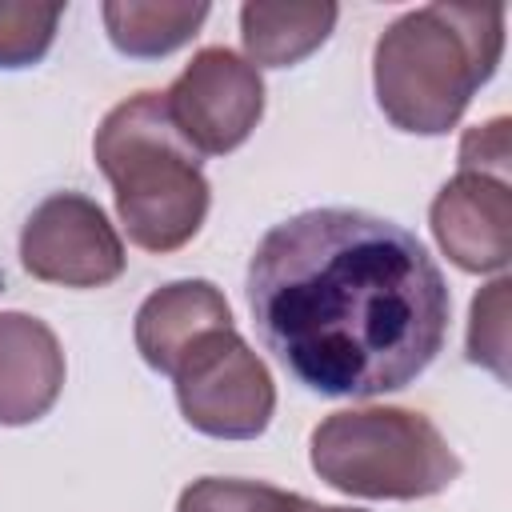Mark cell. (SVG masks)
<instances>
[{
    "mask_svg": "<svg viewBox=\"0 0 512 512\" xmlns=\"http://www.w3.org/2000/svg\"><path fill=\"white\" fill-rule=\"evenodd\" d=\"M20 264L44 284L104 288L124 272V240L96 200L52 192L20 228Z\"/></svg>",
    "mask_w": 512,
    "mask_h": 512,
    "instance_id": "cell-7",
    "label": "cell"
},
{
    "mask_svg": "<svg viewBox=\"0 0 512 512\" xmlns=\"http://www.w3.org/2000/svg\"><path fill=\"white\" fill-rule=\"evenodd\" d=\"M60 4H28V0H0V68H28L36 64L60 24Z\"/></svg>",
    "mask_w": 512,
    "mask_h": 512,
    "instance_id": "cell-14",
    "label": "cell"
},
{
    "mask_svg": "<svg viewBox=\"0 0 512 512\" xmlns=\"http://www.w3.org/2000/svg\"><path fill=\"white\" fill-rule=\"evenodd\" d=\"M208 20V4H172V0H108L104 28L124 56H168L188 44Z\"/></svg>",
    "mask_w": 512,
    "mask_h": 512,
    "instance_id": "cell-12",
    "label": "cell"
},
{
    "mask_svg": "<svg viewBox=\"0 0 512 512\" xmlns=\"http://www.w3.org/2000/svg\"><path fill=\"white\" fill-rule=\"evenodd\" d=\"M504 56V8L424 4L392 20L372 52L380 112L416 136L456 128L472 92Z\"/></svg>",
    "mask_w": 512,
    "mask_h": 512,
    "instance_id": "cell-2",
    "label": "cell"
},
{
    "mask_svg": "<svg viewBox=\"0 0 512 512\" xmlns=\"http://www.w3.org/2000/svg\"><path fill=\"white\" fill-rule=\"evenodd\" d=\"M164 104L196 156H224L260 124L264 80L232 48H200L164 92Z\"/></svg>",
    "mask_w": 512,
    "mask_h": 512,
    "instance_id": "cell-6",
    "label": "cell"
},
{
    "mask_svg": "<svg viewBox=\"0 0 512 512\" xmlns=\"http://www.w3.org/2000/svg\"><path fill=\"white\" fill-rule=\"evenodd\" d=\"M176 512H332V508H320L308 496H296L260 480L204 476L180 492Z\"/></svg>",
    "mask_w": 512,
    "mask_h": 512,
    "instance_id": "cell-13",
    "label": "cell"
},
{
    "mask_svg": "<svg viewBox=\"0 0 512 512\" xmlns=\"http://www.w3.org/2000/svg\"><path fill=\"white\" fill-rule=\"evenodd\" d=\"M64 388V348L56 332L28 312H0V424L48 416Z\"/></svg>",
    "mask_w": 512,
    "mask_h": 512,
    "instance_id": "cell-9",
    "label": "cell"
},
{
    "mask_svg": "<svg viewBox=\"0 0 512 512\" xmlns=\"http://www.w3.org/2000/svg\"><path fill=\"white\" fill-rule=\"evenodd\" d=\"M336 4H244L240 40L252 68H288L312 56L336 28Z\"/></svg>",
    "mask_w": 512,
    "mask_h": 512,
    "instance_id": "cell-11",
    "label": "cell"
},
{
    "mask_svg": "<svg viewBox=\"0 0 512 512\" xmlns=\"http://www.w3.org/2000/svg\"><path fill=\"white\" fill-rule=\"evenodd\" d=\"M92 156L112 184L116 216L144 252L184 248L208 216L200 156L176 132L164 92L120 100L96 128Z\"/></svg>",
    "mask_w": 512,
    "mask_h": 512,
    "instance_id": "cell-3",
    "label": "cell"
},
{
    "mask_svg": "<svg viewBox=\"0 0 512 512\" xmlns=\"http://www.w3.org/2000/svg\"><path fill=\"white\" fill-rule=\"evenodd\" d=\"M508 288V276H500L476 292L468 320V360L492 368L500 380H508Z\"/></svg>",
    "mask_w": 512,
    "mask_h": 512,
    "instance_id": "cell-15",
    "label": "cell"
},
{
    "mask_svg": "<svg viewBox=\"0 0 512 512\" xmlns=\"http://www.w3.org/2000/svg\"><path fill=\"white\" fill-rule=\"evenodd\" d=\"M508 116H492L476 128L464 132L460 140V168L464 172H488V176H508Z\"/></svg>",
    "mask_w": 512,
    "mask_h": 512,
    "instance_id": "cell-16",
    "label": "cell"
},
{
    "mask_svg": "<svg viewBox=\"0 0 512 512\" xmlns=\"http://www.w3.org/2000/svg\"><path fill=\"white\" fill-rule=\"evenodd\" d=\"M332 512H356V508H332Z\"/></svg>",
    "mask_w": 512,
    "mask_h": 512,
    "instance_id": "cell-17",
    "label": "cell"
},
{
    "mask_svg": "<svg viewBox=\"0 0 512 512\" xmlns=\"http://www.w3.org/2000/svg\"><path fill=\"white\" fill-rule=\"evenodd\" d=\"M308 456L324 484L364 500H420L460 476L440 428L408 408L332 412L312 428Z\"/></svg>",
    "mask_w": 512,
    "mask_h": 512,
    "instance_id": "cell-4",
    "label": "cell"
},
{
    "mask_svg": "<svg viewBox=\"0 0 512 512\" xmlns=\"http://www.w3.org/2000/svg\"><path fill=\"white\" fill-rule=\"evenodd\" d=\"M172 384L184 420L216 440H252L276 412V384L232 324L196 336L176 360Z\"/></svg>",
    "mask_w": 512,
    "mask_h": 512,
    "instance_id": "cell-5",
    "label": "cell"
},
{
    "mask_svg": "<svg viewBox=\"0 0 512 512\" xmlns=\"http://www.w3.org/2000/svg\"><path fill=\"white\" fill-rule=\"evenodd\" d=\"M260 344L320 396H384L444 348L448 280L396 220L308 208L272 224L248 260Z\"/></svg>",
    "mask_w": 512,
    "mask_h": 512,
    "instance_id": "cell-1",
    "label": "cell"
},
{
    "mask_svg": "<svg viewBox=\"0 0 512 512\" xmlns=\"http://www.w3.org/2000/svg\"><path fill=\"white\" fill-rule=\"evenodd\" d=\"M232 312L228 300L216 284L208 280H176L156 288L140 312H136V348L144 356L148 368L172 376L176 360L184 356V348L212 332V328H228Z\"/></svg>",
    "mask_w": 512,
    "mask_h": 512,
    "instance_id": "cell-10",
    "label": "cell"
},
{
    "mask_svg": "<svg viewBox=\"0 0 512 512\" xmlns=\"http://www.w3.org/2000/svg\"><path fill=\"white\" fill-rule=\"evenodd\" d=\"M440 252L464 272H500L512 256L508 176L456 172L428 208Z\"/></svg>",
    "mask_w": 512,
    "mask_h": 512,
    "instance_id": "cell-8",
    "label": "cell"
}]
</instances>
